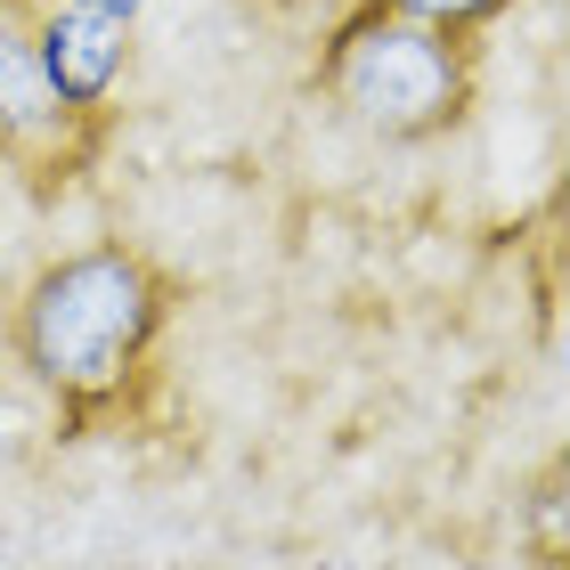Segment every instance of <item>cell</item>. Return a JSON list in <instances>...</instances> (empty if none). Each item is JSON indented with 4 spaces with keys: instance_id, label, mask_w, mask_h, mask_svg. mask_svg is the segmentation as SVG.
<instances>
[{
    "instance_id": "8992f818",
    "label": "cell",
    "mask_w": 570,
    "mask_h": 570,
    "mask_svg": "<svg viewBox=\"0 0 570 570\" xmlns=\"http://www.w3.org/2000/svg\"><path fill=\"white\" fill-rule=\"evenodd\" d=\"M554 513H562V464L547 473V489H538V562L562 570V530H554Z\"/></svg>"
},
{
    "instance_id": "7a4b0ae2",
    "label": "cell",
    "mask_w": 570,
    "mask_h": 570,
    "mask_svg": "<svg viewBox=\"0 0 570 570\" xmlns=\"http://www.w3.org/2000/svg\"><path fill=\"white\" fill-rule=\"evenodd\" d=\"M473 73L481 49L456 24L407 17L392 0H367L334 24V41L318 49V90L326 107L367 131L383 147H424L449 139L464 115H473Z\"/></svg>"
},
{
    "instance_id": "277c9868",
    "label": "cell",
    "mask_w": 570,
    "mask_h": 570,
    "mask_svg": "<svg viewBox=\"0 0 570 570\" xmlns=\"http://www.w3.org/2000/svg\"><path fill=\"white\" fill-rule=\"evenodd\" d=\"M41 58H49V82L90 131L115 139V90L131 73V24L122 17H90V9H66L49 0L41 9Z\"/></svg>"
},
{
    "instance_id": "3957f363",
    "label": "cell",
    "mask_w": 570,
    "mask_h": 570,
    "mask_svg": "<svg viewBox=\"0 0 570 570\" xmlns=\"http://www.w3.org/2000/svg\"><path fill=\"white\" fill-rule=\"evenodd\" d=\"M41 9L49 0H0V164L49 204L90 179V164L107 155V131H90L49 82Z\"/></svg>"
},
{
    "instance_id": "5b68a950",
    "label": "cell",
    "mask_w": 570,
    "mask_h": 570,
    "mask_svg": "<svg viewBox=\"0 0 570 570\" xmlns=\"http://www.w3.org/2000/svg\"><path fill=\"white\" fill-rule=\"evenodd\" d=\"M407 17H432V24H456V33H481V24H498L513 0H392Z\"/></svg>"
},
{
    "instance_id": "6da1fadb",
    "label": "cell",
    "mask_w": 570,
    "mask_h": 570,
    "mask_svg": "<svg viewBox=\"0 0 570 570\" xmlns=\"http://www.w3.org/2000/svg\"><path fill=\"white\" fill-rule=\"evenodd\" d=\"M171 318V277L139 245H82L58 253L17 302V358L73 424H98L139 383L155 334Z\"/></svg>"
},
{
    "instance_id": "52a82bcc",
    "label": "cell",
    "mask_w": 570,
    "mask_h": 570,
    "mask_svg": "<svg viewBox=\"0 0 570 570\" xmlns=\"http://www.w3.org/2000/svg\"><path fill=\"white\" fill-rule=\"evenodd\" d=\"M66 9H90V17H122V24H131L147 0H66Z\"/></svg>"
}]
</instances>
